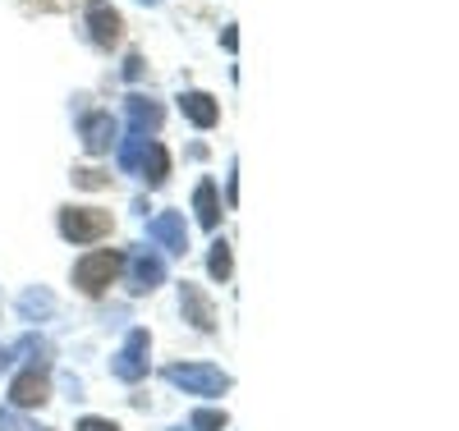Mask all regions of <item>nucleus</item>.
I'll return each instance as SVG.
<instances>
[{"label": "nucleus", "instance_id": "f257e3e1", "mask_svg": "<svg viewBox=\"0 0 459 431\" xmlns=\"http://www.w3.org/2000/svg\"><path fill=\"white\" fill-rule=\"evenodd\" d=\"M161 376L170 385L188 390V395H225V390H230V376L221 367H207V363H170Z\"/></svg>", "mask_w": 459, "mask_h": 431}, {"label": "nucleus", "instance_id": "2eb2a0df", "mask_svg": "<svg viewBox=\"0 0 459 431\" xmlns=\"http://www.w3.org/2000/svg\"><path fill=\"white\" fill-rule=\"evenodd\" d=\"M194 211H198V225L203 229H216L221 225V198H216V184L212 179H203L194 188Z\"/></svg>", "mask_w": 459, "mask_h": 431}, {"label": "nucleus", "instance_id": "f03ea898", "mask_svg": "<svg viewBox=\"0 0 459 431\" xmlns=\"http://www.w3.org/2000/svg\"><path fill=\"white\" fill-rule=\"evenodd\" d=\"M115 276H120V253H115V248H97V253L79 257V266H74V285H79L88 298L106 294V285Z\"/></svg>", "mask_w": 459, "mask_h": 431}, {"label": "nucleus", "instance_id": "39448f33", "mask_svg": "<svg viewBox=\"0 0 459 431\" xmlns=\"http://www.w3.org/2000/svg\"><path fill=\"white\" fill-rule=\"evenodd\" d=\"M161 280H166V262L152 248H134L129 253V289L134 294H152Z\"/></svg>", "mask_w": 459, "mask_h": 431}, {"label": "nucleus", "instance_id": "6e6552de", "mask_svg": "<svg viewBox=\"0 0 459 431\" xmlns=\"http://www.w3.org/2000/svg\"><path fill=\"white\" fill-rule=\"evenodd\" d=\"M179 307H184V322L194 326V331H203V335H207V331H216V312H212V298H207L198 285H188V280L179 285Z\"/></svg>", "mask_w": 459, "mask_h": 431}, {"label": "nucleus", "instance_id": "0eeeda50", "mask_svg": "<svg viewBox=\"0 0 459 431\" xmlns=\"http://www.w3.org/2000/svg\"><path fill=\"white\" fill-rule=\"evenodd\" d=\"M47 395H51L47 372H42V367H32V372L14 376V385H10V409H42Z\"/></svg>", "mask_w": 459, "mask_h": 431}, {"label": "nucleus", "instance_id": "4be33fe9", "mask_svg": "<svg viewBox=\"0 0 459 431\" xmlns=\"http://www.w3.org/2000/svg\"><path fill=\"white\" fill-rule=\"evenodd\" d=\"M79 431H120V427H115L110 418H83V422H79Z\"/></svg>", "mask_w": 459, "mask_h": 431}, {"label": "nucleus", "instance_id": "20e7f679", "mask_svg": "<svg viewBox=\"0 0 459 431\" xmlns=\"http://www.w3.org/2000/svg\"><path fill=\"white\" fill-rule=\"evenodd\" d=\"M147 349H152V335L147 331H129V340L120 344V354H115V363H110V372L120 376V381H143L147 376Z\"/></svg>", "mask_w": 459, "mask_h": 431}, {"label": "nucleus", "instance_id": "6ab92c4d", "mask_svg": "<svg viewBox=\"0 0 459 431\" xmlns=\"http://www.w3.org/2000/svg\"><path fill=\"white\" fill-rule=\"evenodd\" d=\"M188 431H225V413H216V409H198L194 418H188Z\"/></svg>", "mask_w": 459, "mask_h": 431}, {"label": "nucleus", "instance_id": "1a4fd4ad", "mask_svg": "<svg viewBox=\"0 0 459 431\" xmlns=\"http://www.w3.org/2000/svg\"><path fill=\"white\" fill-rule=\"evenodd\" d=\"M120 28H125L120 14H115L106 0H88V37L97 47H115L120 42Z\"/></svg>", "mask_w": 459, "mask_h": 431}, {"label": "nucleus", "instance_id": "aec40b11", "mask_svg": "<svg viewBox=\"0 0 459 431\" xmlns=\"http://www.w3.org/2000/svg\"><path fill=\"white\" fill-rule=\"evenodd\" d=\"M0 431H37V427H28L14 409H0Z\"/></svg>", "mask_w": 459, "mask_h": 431}, {"label": "nucleus", "instance_id": "a211bd4d", "mask_svg": "<svg viewBox=\"0 0 459 431\" xmlns=\"http://www.w3.org/2000/svg\"><path fill=\"white\" fill-rule=\"evenodd\" d=\"M230 266H235V262H230V244H225V239H216V244H212V253H207V271H212L216 280H230Z\"/></svg>", "mask_w": 459, "mask_h": 431}, {"label": "nucleus", "instance_id": "f8f14e48", "mask_svg": "<svg viewBox=\"0 0 459 431\" xmlns=\"http://www.w3.org/2000/svg\"><path fill=\"white\" fill-rule=\"evenodd\" d=\"M14 307H19V317H23V322H47L51 312H56V298H51V289L32 285V289H23V294L14 298Z\"/></svg>", "mask_w": 459, "mask_h": 431}, {"label": "nucleus", "instance_id": "f3484780", "mask_svg": "<svg viewBox=\"0 0 459 431\" xmlns=\"http://www.w3.org/2000/svg\"><path fill=\"white\" fill-rule=\"evenodd\" d=\"M143 151H147V138H143V134H129V138L120 142V166H125V175H138Z\"/></svg>", "mask_w": 459, "mask_h": 431}, {"label": "nucleus", "instance_id": "7ed1b4c3", "mask_svg": "<svg viewBox=\"0 0 459 431\" xmlns=\"http://www.w3.org/2000/svg\"><path fill=\"white\" fill-rule=\"evenodd\" d=\"M60 234L69 244H97L110 234V211L101 207H65L60 211Z\"/></svg>", "mask_w": 459, "mask_h": 431}, {"label": "nucleus", "instance_id": "a878e982", "mask_svg": "<svg viewBox=\"0 0 459 431\" xmlns=\"http://www.w3.org/2000/svg\"><path fill=\"white\" fill-rule=\"evenodd\" d=\"M170 431H184V427H170Z\"/></svg>", "mask_w": 459, "mask_h": 431}, {"label": "nucleus", "instance_id": "9d476101", "mask_svg": "<svg viewBox=\"0 0 459 431\" xmlns=\"http://www.w3.org/2000/svg\"><path fill=\"white\" fill-rule=\"evenodd\" d=\"M125 110H129V134H143V138H147V134L161 129V106L152 101V97H138V92H134V97L125 101Z\"/></svg>", "mask_w": 459, "mask_h": 431}, {"label": "nucleus", "instance_id": "9b49d317", "mask_svg": "<svg viewBox=\"0 0 459 431\" xmlns=\"http://www.w3.org/2000/svg\"><path fill=\"white\" fill-rule=\"evenodd\" d=\"M110 142H115V120H110V115L106 110L83 115V147L92 156H101V151H110Z\"/></svg>", "mask_w": 459, "mask_h": 431}, {"label": "nucleus", "instance_id": "393cba45", "mask_svg": "<svg viewBox=\"0 0 459 431\" xmlns=\"http://www.w3.org/2000/svg\"><path fill=\"white\" fill-rule=\"evenodd\" d=\"M138 73H143V60L129 56V60H125V78H138Z\"/></svg>", "mask_w": 459, "mask_h": 431}, {"label": "nucleus", "instance_id": "dca6fc26", "mask_svg": "<svg viewBox=\"0 0 459 431\" xmlns=\"http://www.w3.org/2000/svg\"><path fill=\"white\" fill-rule=\"evenodd\" d=\"M5 358H10V363H14V358H28L32 367H47V363H51V344H47L42 335H23L14 349H5Z\"/></svg>", "mask_w": 459, "mask_h": 431}, {"label": "nucleus", "instance_id": "412c9836", "mask_svg": "<svg viewBox=\"0 0 459 431\" xmlns=\"http://www.w3.org/2000/svg\"><path fill=\"white\" fill-rule=\"evenodd\" d=\"M74 184H79V188H101L106 175L101 170H74Z\"/></svg>", "mask_w": 459, "mask_h": 431}, {"label": "nucleus", "instance_id": "4468645a", "mask_svg": "<svg viewBox=\"0 0 459 431\" xmlns=\"http://www.w3.org/2000/svg\"><path fill=\"white\" fill-rule=\"evenodd\" d=\"M138 175H143L152 188H161V184H166V175H170V156H166L161 142H147L143 161H138Z\"/></svg>", "mask_w": 459, "mask_h": 431}, {"label": "nucleus", "instance_id": "423d86ee", "mask_svg": "<svg viewBox=\"0 0 459 431\" xmlns=\"http://www.w3.org/2000/svg\"><path fill=\"white\" fill-rule=\"evenodd\" d=\"M147 239L152 244H161L166 253L184 257L188 253V229H184V216L179 211H161V216H152L147 220Z\"/></svg>", "mask_w": 459, "mask_h": 431}, {"label": "nucleus", "instance_id": "5701e85b", "mask_svg": "<svg viewBox=\"0 0 459 431\" xmlns=\"http://www.w3.org/2000/svg\"><path fill=\"white\" fill-rule=\"evenodd\" d=\"M235 161H230V179H225V198H230V207H235V198H239V179H235Z\"/></svg>", "mask_w": 459, "mask_h": 431}, {"label": "nucleus", "instance_id": "b1692460", "mask_svg": "<svg viewBox=\"0 0 459 431\" xmlns=\"http://www.w3.org/2000/svg\"><path fill=\"white\" fill-rule=\"evenodd\" d=\"M221 47H225V51H235V47H239V32H235V28H225V32H221Z\"/></svg>", "mask_w": 459, "mask_h": 431}, {"label": "nucleus", "instance_id": "ddd939ff", "mask_svg": "<svg viewBox=\"0 0 459 431\" xmlns=\"http://www.w3.org/2000/svg\"><path fill=\"white\" fill-rule=\"evenodd\" d=\"M179 110H184L198 129H212V125L221 120V106H216V97H207V92H184V97H179Z\"/></svg>", "mask_w": 459, "mask_h": 431}]
</instances>
